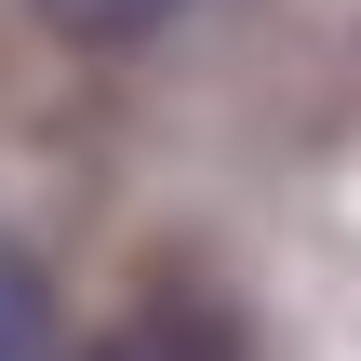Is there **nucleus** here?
Listing matches in <instances>:
<instances>
[{
    "label": "nucleus",
    "mask_w": 361,
    "mask_h": 361,
    "mask_svg": "<svg viewBox=\"0 0 361 361\" xmlns=\"http://www.w3.org/2000/svg\"><path fill=\"white\" fill-rule=\"evenodd\" d=\"M94 361H241V348H228L201 308H147V322H121V335H107Z\"/></svg>",
    "instance_id": "nucleus-1"
},
{
    "label": "nucleus",
    "mask_w": 361,
    "mask_h": 361,
    "mask_svg": "<svg viewBox=\"0 0 361 361\" xmlns=\"http://www.w3.org/2000/svg\"><path fill=\"white\" fill-rule=\"evenodd\" d=\"M40 348H54V281H40V255L0 241V361H40Z\"/></svg>",
    "instance_id": "nucleus-2"
},
{
    "label": "nucleus",
    "mask_w": 361,
    "mask_h": 361,
    "mask_svg": "<svg viewBox=\"0 0 361 361\" xmlns=\"http://www.w3.org/2000/svg\"><path fill=\"white\" fill-rule=\"evenodd\" d=\"M40 27H67V40H147V27H174L188 0H27Z\"/></svg>",
    "instance_id": "nucleus-3"
}]
</instances>
